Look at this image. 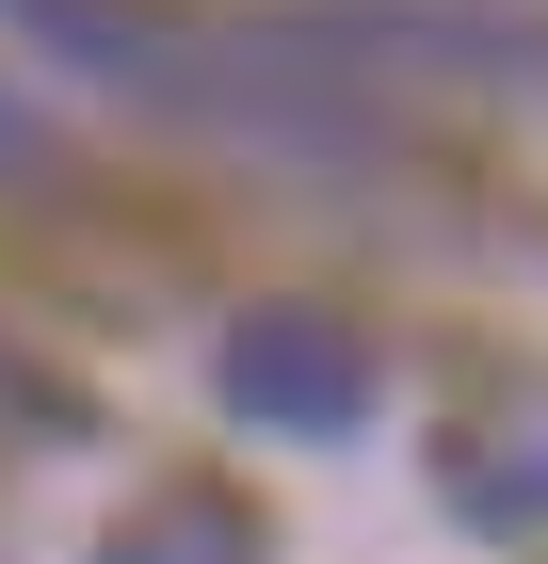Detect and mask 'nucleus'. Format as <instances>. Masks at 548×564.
Segmentation results:
<instances>
[{
  "label": "nucleus",
  "instance_id": "f03ea898",
  "mask_svg": "<svg viewBox=\"0 0 548 564\" xmlns=\"http://www.w3.org/2000/svg\"><path fill=\"white\" fill-rule=\"evenodd\" d=\"M226 403L258 435H355L372 420V339L339 306H258V323H226Z\"/></svg>",
  "mask_w": 548,
  "mask_h": 564
},
{
  "label": "nucleus",
  "instance_id": "f257e3e1",
  "mask_svg": "<svg viewBox=\"0 0 548 564\" xmlns=\"http://www.w3.org/2000/svg\"><path fill=\"white\" fill-rule=\"evenodd\" d=\"M0 17H17L49 65H82L97 97H129V113H243V82H226L178 17H146V0H0Z\"/></svg>",
  "mask_w": 548,
  "mask_h": 564
},
{
  "label": "nucleus",
  "instance_id": "7ed1b4c3",
  "mask_svg": "<svg viewBox=\"0 0 548 564\" xmlns=\"http://www.w3.org/2000/svg\"><path fill=\"white\" fill-rule=\"evenodd\" d=\"M468 517H501V532L548 517V468H468Z\"/></svg>",
  "mask_w": 548,
  "mask_h": 564
},
{
  "label": "nucleus",
  "instance_id": "20e7f679",
  "mask_svg": "<svg viewBox=\"0 0 548 564\" xmlns=\"http://www.w3.org/2000/svg\"><path fill=\"white\" fill-rule=\"evenodd\" d=\"M17 162H33V113H17V97H0V177H17Z\"/></svg>",
  "mask_w": 548,
  "mask_h": 564
}]
</instances>
